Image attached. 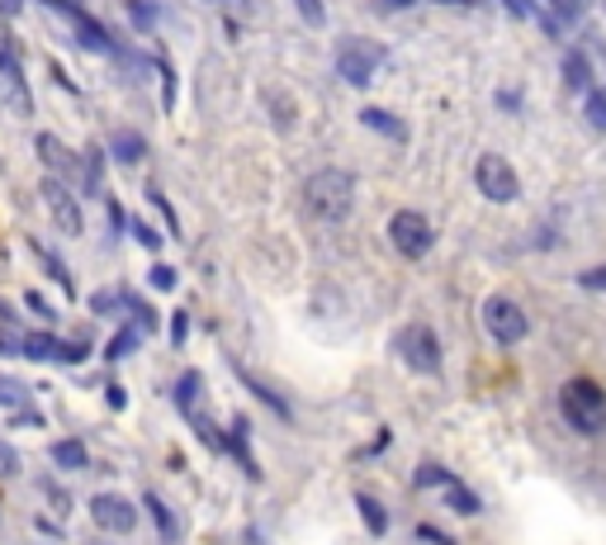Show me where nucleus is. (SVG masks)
<instances>
[{"instance_id": "29", "label": "nucleus", "mask_w": 606, "mask_h": 545, "mask_svg": "<svg viewBox=\"0 0 606 545\" xmlns=\"http://www.w3.org/2000/svg\"><path fill=\"white\" fill-rule=\"evenodd\" d=\"M185 327H190V313H176V327H171V341H185Z\"/></svg>"}, {"instance_id": "19", "label": "nucleus", "mask_w": 606, "mask_h": 545, "mask_svg": "<svg viewBox=\"0 0 606 545\" xmlns=\"http://www.w3.org/2000/svg\"><path fill=\"white\" fill-rule=\"evenodd\" d=\"M53 461L62 465V469H81V465H85V447H81V441H57V447H53Z\"/></svg>"}, {"instance_id": "14", "label": "nucleus", "mask_w": 606, "mask_h": 545, "mask_svg": "<svg viewBox=\"0 0 606 545\" xmlns=\"http://www.w3.org/2000/svg\"><path fill=\"white\" fill-rule=\"evenodd\" d=\"M360 124L374 128V134H384V138H394V142L408 138V124L394 119V114H384V109H360Z\"/></svg>"}, {"instance_id": "16", "label": "nucleus", "mask_w": 606, "mask_h": 545, "mask_svg": "<svg viewBox=\"0 0 606 545\" xmlns=\"http://www.w3.org/2000/svg\"><path fill=\"white\" fill-rule=\"evenodd\" d=\"M445 494V503H451V512H459V518H479V512H483V503H479V494H474V489H465V484H451V489H441Z\"/></svg>"}, {"instance_id": "25", "label": "nucleus", "mask_w": 606, "mask_h": 545, "mask_svg": "<svg viewBox=\"0 0 606 545\" xmlns=\"http://www.w3.org/2000/svg\"><path fill=\"white\" fill-rule=\"evenodd\" d=\"M138 337H142V327H124V333L109 341V361H114V356H124V351H133V347H138Z\"/></svg>"}, {"instance_id": "26", "label": "nucleus", "mask_w": 606, "mask_h": 545, "mask_svg": "<svg viewBox=\"0 0 606 545\" xmlns=\"http://www.w3.org/2000/svg\"><path fill=\"white\" fill-rule=\"evenodd\" d=\"M583 290H593V294H606V266H593V270H583L579 276Z\"/></svg>"}, {"instance_id": "13", "label": "nucleus", "mask_w": 606, "mask_h": 545, "mask_svg": "<svg viewBox=\"0 0 606 545\" xmlns=\"http://www.w3.org/2000/svg\"><path fill=\"white\" fill-rule=\"evenodd\" d=\"M67 20L77 24V34H81L85 43H91V48H100V53H114V38H109L105 28H100V24L91 20V14H81L77 5H67Z\"/></svg>"}, {"instance_id": "2", "label": "nucleus", "mask_w": 606, "mask_h": 545, "mask_svg": "<svg viewBox=\"0 0 606 545\" xmlns=\"http://www.w3.org/2000/svg\"><path fill=\"white\" fill-rule=\"evenodd\" d=\"M303 205H308V213H317L323 223H341L356 205V176L341 166L313 171V176L303 181Z\"/></svg>"}, {"instance_id": "6", "label": "nucleus", "mask_w": 606, "mask_h": 545, "mask_svg": "<svg viewBox=\"0 0 606 545\" xmlns=\"http://www.w3.org/2000/svg\"><path fill=\"white\" fill-rule=\"evenodd\" d=\"M431 223H427V213H417V209H398L394 219H388V242L408 256V262H417V256H427L431 252Z\"/></svg>"}, {"instance_id": "15", "label": "nucleus", "mask_w": 606, "mask_h": 545, "mask_svg": "<svg viewBox=\"0 0 606 545\" xmlns=\"http://www.w3.org/2000/svg\"><path fill=\"white\" fill-rule=\"evenodd\" d=\"M564 81L573 85V91H597V85H593V62H587V53H569L564 57Z\"/></svg>"}, {"instance_id": "35", "label": "nucleus", "mask_w": 606, "mask_h": 545, "mask_svg": "<svg viewBox=\"0 0 606 545\" xmlns=\"http://www.w3.org/2000/svg\"><path fill=\"white\" fill-rule=\"evenodd\" d=\"M441 5H469V0H441Z\"/></svg>"}, {"instance_id": "23", "label": "nucleus", "mask_w": 606, "mask_h": 545, "mask_svg": "<svg viewBox=\"0 0 606 545\" xmlns=\"http://www.w3.org/2000/svg\"><path fill=\"white\" fill-rule=\"evenodd\" d=\"M583 114H587V124H593V128H602V134H606V91H587V100H583Z\"/></svg>"}, {"instance_id": "22", "label": "nucleus", "mask_w": 606, "mask_h": 545, "mask_svg": "<svg viewBox=\"0 0 606 545\" xmlns=\"http://www.w3.org/2000/svg\"><path fill=\"white\" fill-rule=\"evenodd\" d=\"M148 508H152L156 526H162V536H166V541H176V536H180V526H176V518H171V508L162 503V498H152V494H148Z\"/></svg>"}, {"instance_id": "28", "label": "nucleus", "mask_w": 606, "mask_h": 545, "mask_svg": "<svg viewBox=\"0 0 606 545\" xmlns=\"http://www.w3.org/2000/svg\"><path fill=\"white\" fill-rule=\"evenodd\" d=\"M152 285H156V290H171V285H176V270H171V266H152Z\"/></svg>"}, {"instance_id": "5", "label": "nucleus", "mask_w": 606, "mask_h": 545, "mask_svg": "<svg viewBox=\"0 0 606 545\" xmlns=\"http://www.w3.org/2000/svg\"><path fill=\"white\" fill-rule=\"evenodd\" d=\"M398 356L403 366L417 370V375H441V341L427 323H408L398 333Z\"/></svg>"}, {"instance_id": "8", "label": "nucleus", "mask_w": 606, "mask_h": 545, "mask_svg": "<svg viewBox=\"0 0 606 545\" xmlns=\"http://www.w3.org/2000/svg\"><path fill=\"white\" fill-rule=\"evenodd\" d=\"M38 195H43V205H48V213H53V223L62 228V233H81L85 228V219H81V205H77V195L67 190L57 176H48L38 185Z\"/></svg>"}, {"instance_id": "12", "label": "nucleus", "mask_w": 606, "mask_h": 545, "mask_svg": "<svg viewBox=\"0 0 606 545\" xmlns=\"http://www.w3.org/2000/svg\"><path fill=\"white\" fill-rule=\"evenodd\" d=\"M0 77L10 81V91H14V109L28 114V85H24V71H20V57H14L10 43H0Z\"/></svg>"}, {"instance_id": "4", "label": "nucleus", "mask_w": 606, "mask_h": 545, "mask_svg": "<svg viewBox=\"0 0 606 545\" xmlns=\"http://www.w3.org/2000/svg\"><path fill=\"white\" fill-rule=\"evenodd\" d=\"M483 327H488V337H493L498 347H516V341H526L531 318H526V309L516 304V299L493 294V299L483 304Z\"/></svg>"}, {"instance_id": "11", "label": "nucleus", "mask_w": 606, "mask_h": 545, "mask_svg": "<svg viewBox=\"0 0 606 545\" xmlns=\"http://www.w3.org/2000/svg\"><path fill=\"white\" fill-rule=\"evenodd\" d=\"M38 156L48 162V171L57 181H77V156H71L53 134H38Z\"/></svg>"}, {"instance_id": "33", "label": "nucleus", "mask_w": 606, "mask_h": 545, "mask_svg": "<svg viewBox=\"0 0 606 545\" xmlns=\"http://www.w3.org/2000/svg\"><path fill=\"white\" fill-rule=\"evenodd\" d=\"M380 10H403V5H412V0H374Z\"/></svg>"}, {"instance_id": "32", "label": "nucleus", "mask_w": 606, "mask_h": 545, "mask_svg": "<svg viewBox=\"0 0 606 545\" xmlns=\"http://www.w3.org/2000/svg\"><path fill=\"white\" fill-rule=\"evenodd\" d=\"M133 233H138V237H142V242H148V247L156 252V233H152V228H148V223H138V228H133Z\"/></svg>"}, {"instance_id": "10", "label": "nucleus", "mask_w": 606, "mask_h": 545, "mask_svg": "<svg viewBox=\"0 0 606 545\" xmlns=\"http://www.w3.org/2000/svg\"><path fill=\"white\" fill-rule=\"evenodd\" d=\"M24 351L34 356V361H81V356H85V341L67 347V341H57L53 333H34V337L24 341Z\"/></svg>"}, {"instance_id": "18", "label": "nucleus", "mask_w": 606, "mask_h": 545, "mask_svg": "<svg viewBox=\"0 0 606 545\" xmlns=\"http://www.w3.org/2000/svg\"><path fill=\"white\" fill-rule=\"evenodd\" d=\"M455 475L441 465H417V489H451Z\"/></svg>"}, {"instance_id": "21", "label": "nucleus", "mask_w": 606, "mask_h": 545, "mask_svg": "<svg viewBox=\"0 0 606 545\" xmlns=\"http://www.w3.org/2000/svg\"><path fill=\"white\" fill-rule=\"evenodd\" d=\"M142 152H148V148H142L138 134H119V138H114V156H119V162H142Z\"/></svg>"}, {"instance_id": "1", "label": "nucleus", "mask_w": 606, "mask_h": 545, "mask_svg": "<svg viewBox=\"0 0 606 545\" xmlns=\"http://www.w3.org/2000/svg\"><path fill=\"white\" fill-rule=\"evenodd\" d=\"M559 418L579 437H602L606 432V390L593 375H573L559 384Z\"/></svg>"}, {"instance_id": "24", "label": "nucleus", "mask_w": 606, "mask_h": 545, "mask_svg": "<svg viewBox=\"0 0 606 545\" xmlns=\"http://www.w3.org/2000/svg\"><path fill=\"white\" fill-rule=\"evenodd\" d=\"M14 475H20V451L0 437V479H14Z\"/></svg>"}, {"instance_id": "27", "label": "nucleus", "mask_w": 606, "mask_h": 545, "mask_svg": "<svg viewBox=\"0 0 606 545\" xmlns=\"http://www.w3.org/2000/svg\"><path fill=\"white\" fill-rule=\"evenodd\" d=\"M294 5L303 10V20H308V24H323V20H327V10H323V0H294Z\"/></svg>"}, {"instance_id": "3", "label": "nucleus", "mask_w": 606, "mask_h": 545, "mask_svg": "<svg viewBox=\"0 0 606 545\" xmlns=\"http://www.w3.org/2000/svg\"><path fill=\"white\" fill-rule=\"evenodd\" d=\"M384 62V43H374V38H341L337 43V71H341V81H351V85H365L374 81V71H380Z\"/></svg>"}, {"instance_id": "30", "label": "nucleus", "mask_w": 606, "mask_h": 545, "mask_svg": "<svg viewBox=\"0 0 606 545\" xmlns=\"http://www.w3.org/2000/svg\"><path fill=\"white\" fill-rule=\"evenodd\" d=\"M502 5H508L516 20H526V14H531V0H502Z\"/></svg>"}, {"instance_id": "31", "label": "nucleus", "mask_w": 606, "mask_h": 545, "mask_svg": "<svg viewBox=\"0 0 606 545\" xmlns=\"http://www.w3.org/2000/svg\"><path fill=\"white\" fill-rule=\"evenodd\" d=\"M422 541H431V545H455L451 536H441V532H436V526H422Z\"/></svg>"}, {"instance_id": "7", "label": "nucleus", "mask_w": 606, "mask_h": 545, "mask_svg": "<svg viewBox=\"0 0 606 545\" xmlns=\"http://www.w3.org/2000/svg\"><path fill=\"white\" fill-rule=\"evenodd\" d=\"M474 181H479V190L493 199V205H512V199L522 195V181H516L512 162H508V156H498V152L479 156V166H474Z\"/></svg>"}, {"instance_id": "20", "label": "nucleus", "mask_w": 606, "mask_h": 545, "mask_svg": "<svg viewBox=\"0 0 606 545\" xmlns=\"http://www.w3.org/2000/svg\"><path fill=\"white\" fill-rule=\"evenodd\" d=\"M20 404H28V384L0 375V408H20Z\"/></svg>"}, {"instance_id": "34", "label": "nucleus", "mask_w": 606, "mask_h": 545, "mask_svg": "<svg viewBox=\"0 0 606 545\" xmlns=\"http://www.w3.org/2000/svg\"><path fill=\"white\" fill-rule=\"evenodd\" d=\"M20 5H24V0H0V10H5V14H20Z\"/></svg>"}, {"instance_id": "17", "label": "nucleus", "mask_w": 606, "mask_h": 545, "mask_svg": "<svg viewBox=\"0 0 606 545\" xmlns=\"http://www.w3.org/2000/svg\"><path fill=\"white\" fill-rule=\"evenodd\" d=\"M356 508H360V518H365V532H370V536H384V532H388V512H384V503H374L370 494H356Z\"/></svg>"}, {"instance_id": "9", "label": "nucleus", "mask_w": 606, "mask_h": 545, "mask_svg": "<svg viewBox=\"0 0 606 545\" xmlns=\"http://www.w3.org/2000/svg\"><path fill=\"white\" fill-rule=\"evenodd\" d=\"M91 518H95L100 532L128 536L138 526V508L128 503V498H119V494H100V498H91Z\"/></svg>"}]
</instances>
